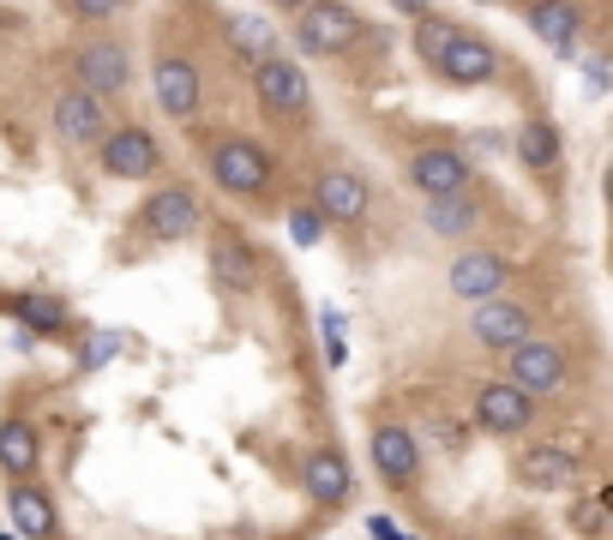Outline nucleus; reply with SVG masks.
Segmentation results:
<instances>
[{"instance_id": "1", "label": "nucleus", "mask_w": 613, "mask_h": 540, "mask_svg": "<svg viewBox=\"0 0 613 540\" xmlns=\"http://www.w3.org/2000/svg\"><path fill=\"white\" fill-rule=\"evenodd\" d=\"M205 163H210V180L235 198H259L271 187V151L253 139H217Z\"/></svg>"}, {"instance_id": "2", "label": "nucleus", "mask_w": 613, "mask_h": 540, "mask_svg": "<svg viewBox=\"0 0 613 540\" xmlns=\"http://www.w3.org/2000/svg\"><path fill=\"white\" fill-rule=\"evenodd\" d=\"M577 475H584V450H572L560 433L518 450V480L529 492H572Z\"/></svg>"}, {"instance_id": "3", "label": "nucleus", "mask_w": 613, "mask_h": 540, "mask_svg": "<svg viewBox=\"0 0 613 540\" xmlns=\"http://www.w3.org/2000/svg\"><path fill=\"white\" fill-rule=\"evenodd\" d=\"M367 37V25L349 13V7H337V0H307L301 7V25H295V42H301V54H343V49H355V42Z\"/></svg>"}, {"instance_id": "4", "label": "nucleus", "mask_w": 613, "mask_h": 540, "mask_svg": "<svg viewBox=\"0 0 613 540\" xmlns=\"http://www.w3.org/2000/svg\"><path fill=\"white\" fill-rule=\"evenodd\" d=\"M253 97H259L265 115H283V120H301L314 108V85H307L301 61H289V54H271V61L253 66Z\"/></svg>"}, {"instance_id": "5", "label": "nucleus", "mask_w": 613, "mask_h": 540, "mask_svg": "<svg viewBox=\"0 0 613 540\" xmlns=\"http://www.w3.org/2000/svg\"><path fill=\"white\" fill-rule=\"evenodd\" d=\"M506 385H518L523 397H548L565 385V348L548 336H523L518 348H506Z\"/></svg>"}, {"instance_id": "6", "label": "nucleus", "mask_w": 613, "mask_h": 540, "mask_svg": "<svg viewBox=\"0 0 613 540\" xmlns=\"http://www.w3.org/2000/svg\"><path fill=\"white\" fill-rule=\"evenodd\" d=\"M49 120H54V139H61L66 151H97V144H103V132H108L103 97H91V90H79V85L54 97Z\"/></svg>"}, {"instance_id": "7", "label": "nucleus", "mask_w": 613, "mask_h": 540, "mask_svg": "<svg viewBox=\"0 0 613 540\" xmlns=\"http://www.w3.org/2000/svg\"><path fill=\"white\" fill-rule=\"evenodd\" d=\"M199 222H205V205H199V193H187V187H157V193L139 205V229L163 246L199 234Z\"/></svg>"}, {"instance_id": "8", "label": "nucleus", "mask_w": 613, "mask_h": 540, "mask_svg": "<svg viewBox=\"0 0 613 540\" xmlns=\"http://www.w3.org/2000/svg\"><path fill=\"white\" fill-rule=\"evenodd\" d=\"M97 156H103V175H108V180H151V175L163 168V144L151 139L144 127H115V132H103Z\"/></svg>"}, {"instance_id": "9", "label": "nucleus", "mask_w": 613, "mask_h": 540, "mask_svg": "<svg viewBox=\"0 0 613 540\" xmlns=\"http://www.w3.org/2000/svg\"><path fill=\"white\" fill-rule=\"evenodd\" d=\"M445 283H451L457 300H494V295H506L511 270L494 246H463V253L451 258V270H445Z\"/></svg>"}, {"instance_id": "10", "label": "nucleus", "mask_w": 613, "mask_h": 540, "mask_svg": "<svg viewBox=\"0 0 613 540\" xmlns=\"http://www.w3.org/2000/svg\"><path fill=\"white\" fill-rule=\"evenodd\" d=\"M151 90H157V108L169 120H193L199 103H205L199 66L187 61V54H157V66H151Z\"/></svg>"}, {"instance_id": "11", "label": "nucleus", "mask_w": 613, "mask_h": 540, "mask_svg": "<svg viewBox=\"0 0 613 540\" xmlns=\"http://www.w3.org/2000/svg\"><path fill=\"white\" fill-rule=\"evenodd\" d=\"M73 73H79V90H91V97H120V90L132 85V54L108 37L85 42V49L73 54Z\"/></svg>"}, {"instance_id": "12", "label": "nucleus", "mask_w": 613, "mask_h": 540, "mask_svg": "<svg viewBox=\"0 0 613 540\" xmlns=\"http://www.w3.org/2000/svg\"><path fill=\"white\" fill-rule=\"evenodd\" d=\"M314 210L325 222H361L367 210H373V193H367V180L355 175V168H325V175L314 180Z\"/></svg>"}, {"instance_id": "13", "label": "nucleus", "mask_w": 613, "mask_h": 540, "mask_svg": "<svg viewBox=\"0 0 613 540\" xmlns=\"http://www.w3.org/2000/svg\"><path fill=\"white\" fill-rule=\"evenodd\" d=\"M475 421L494 438H518V433H529V421H535V397H523L518 385L494 378V385L475 390Z\"/></svg>"}, {"instance_id": "14", "label": "nucleus", "mask_w": 613, "mask_h": 540, "mask_svg": "<svg viewBox=\"0 0 613 540\" xmlns=\"http://www.w3.org/2000/svg\"><path fill=\"white\" fill-rule=\"evenodd\" d=\"M433 66H439L451 85H494L506 61H499V49H494L487 37H470V30H457V37L445 42V54H439Z\"/></svg>"}, {"instance_id": "15", "label": "nucleus", "mask_w": 613, "mask_h": 540, "mask_svg": "<svg viewBox=\"0 0 613 540\" xmlns=\"http://www.w3.org/2000/svg\"><path fill=\"white\" fill-rule=\"evenodd\" d=\"M470 331H475V343H482V348L506 355V348H518L523 336H529V307H523V300H506V295H494V300H475V319H470Z\"/></svg>"}, {"instance_id": "16", "label": "nucleus", "mask_w": 613, "mask_h": 540, "mask_svg": "<svg viewBox=\"0 0 613 540\" xmlns=\"http://www.w3.org/2000/svg\"><path fill=\"white\" fill-rule=\"evenodd\" d=\"M523 25L548 42L560 61H572L577 37H584V7H577V0H529V7H523Z\"/></svg>"}, {"instance_id": "17", "label": "nucleus", "mask_w": 613, "mask_h": 540, "mask_svg": "<svg viewBox=\"0 0 613 540\" xmlns=\"http://www.w3.org/2000/svg\"><path fill=\"white\" fill-rule=\"evenodd\" d=\"M409 180H416L427 198H439V193H470V156L451 151V144H427V151L409 156Z\"/></svg>"}, {"instance_id": "18", "label": "nucleus", "mask_w": 613, "mask_h": 540, "mask_svg": "<svg viewBox=\"0 0 613 540\" xmlns=\"http://www.w3.org/2000/svg\"><path fill=\"white\" fill-rule=\"evenodd\" d=\"M373 468L392 480V487L416 480V475H421V445H416V433H409V426H397V421L373 426Z\"/></svg>"}, {"instance_id": "19", "label": "nucleus", "mask_w": 613, "mask_h": 540, "mask_svg": "<svg viewBox=\"0 0 613 540\" xmlns=\"http://www.w3.org/2000/svg\"><path fill=\"white\" fill-rule=\"evenodd\" d=\"M301 492L319 499V504L349 499V463H343V450H331V445L307 450V463H301Z\"/></svg>"}, {"instance_id": "20", "label": "nucleus", "mask_w": 613, "mask_h": 540, "mask_svg": "<svg viewBox=\"0 0 613 540\" xmlns=\"http://www.w3.org/2000/svg\"><path fill=\"white\" fill-rule=\"evenodd\" d=\"M210 270H217V283H229L235 295H253V288H259V253H253L241 234H217V241H210Z\"/></svg>"}, {"instance_id": "21", "label": "nucleus", "mask_w": 613, "mask_h": 540, "mask_svg": "<svg viewBox=\"0 0 613 540\" xmlns=\"http://www.w3.org/2000/svg\"><path fill=\"white\" fill-rule=\"evenodd\" d=\"M7 511H13V528L25 540H49L54 528H61V516H54V499L42 487H30V480H13V492H7Z\"/></svg>"}, {"instance_id": "22", "label": "nucleus", "mask_w": 613, "mask_h": 540, "mask_svg": "<svg viewBox=\"0 0 613 540\" xmlns=\"http://www.w3.org/2000/svg\"><path fill=\"white\" fill-rule=\"evenodd\" d=\"M229 54H235L241 66H259L277 54V25L265 13H235L229 18Z\"/></svg>"}, {"instance_id": "23", "label": "nucleus", "mask_w": 613, "mask_h": 540, "mask_svg": "<svg viewBox=\"0 0 613 540\" xmlns=\"http://www.w3.org/2000/svg\"><path fill=\"white\" fill-rule=\"evenodd\" d=\"M37 457H42L37 426H30L25 414H7V421H0V468H7L13 480H25L30 468H37Z\"/></svg>"}, {"instance_id": "24", "label": "nucleus", "mask_w": 613, "mask_h": 540, "mask_svg": "<svg viewBox=\"0 0 613 540\" xmlns=\"http://www.w3.org/2000/svg\"><path fill=\"white\" fill-rule=\"evenodd\" d=\"M421 210H427V229L445 234V241H463V234L475 229V217H482L470 193H439V198H427Z\"/></svg>"}, {"instance_id": "25", "label": "nucleus", "mask_w": 613, "mask_h": 540, "mask_svg": "<svg viewBox=\"0 0 613 540\" xmlns=\"http://www.w3.org/2000/svg\"><path fill=\"white\" fill-rule=\"evenodd\" d=\"M511 144H518V156H523L529 168H553V163H560V151H565V144H560V127H553V120H523Z\"/></svg>"}, {"instance_id": "26", "label": "nucleus", "mask_w": 613, "mask_h": 540, "mask_svg": "<svg viewBox=\"0 0 613 540\" xmlns=\"http://www.w3.org/2000/svg\"><path fill=\"white\" fill-rule=\"evenodd\" d=\"M13 319L25 324V331H37V336H61L66 324V307L61 300H49V295H25V300H13Z\"/></svg>"}, {"instance_id": "27", "label": "nucleus", "mask_w": 613, "mask_h": 540, "mask_svg": "<svg viewBox=\"0 0 613 540\" xmlns=\"http://www.w3.org/2000/svg\"><path fill=\"white\" fill-rule=\"evenodd\" d=\"M565 523H572L584 540H601L608 535V492H577V499L565 504Z\"/></svg>"}, {"instance_id": "28", "label": "nucleus", "mask_w": 613, "mask_h": 540, "mask_svg": "<svg viewBox=\"0 0 613 540\" xmlns=\"http://www.w3.org/2000/svg\"><path fill=\"white\" fill-rule=\"evenodd\" d=\"M416 433V445H433V450H463L470 445V433L457 421H445V414H421V426H409Z\"/></svg>"}, {"instance_id": "29", "label": "nucleus", "mask_w": 613, "mask_h": 540, "mask_svg": "<svg viewBox=\"0 0 613 540\" xmlns=\"http://www.w3.org/2000/svg\"><path fill=\"white\" fill-rule=\"evenodd\" d=\"M115 355H120V331H85V343H79V367L85 373H103Z\"/></svg>"}, {"instance_id": "30", "label": "nucleus", "mask_w": 613, "mask_h": 540, "mask_svg": "<svg viewBox=\"0 0 613 540\" xmlns=\"http://www.w3.org/2000/svg\"><path fill=\"white\" fill-rule=\"evenodd\" d=\"M451 37H457V25H445V18H416V54L421 61H439Z\"/></svg>"}, {"instance_id": "31", "label": "nucleus", "mask_w": 613, "mask_h": 540, "mask_svg": "<svg viewBox=\"0 0 613 540\" xmlns=\"http://www.w3.org/2000/svg\"><path fill=\"white\" fill-rule=\"evenodd\" d=\"M289 234H295L301 246H319L325 241V217H319L314 205H289Z\"/></svg>"}, {"instance_id": "32", "label": "nucleus", "mask_w": 613, "mask_h": 540, "mask_svg": "<svg viewBox=\"0 0 613 540\" xmlns=\"http://www.w3.org/2000/svg\"><path fill=\"white\" fill-rule=\"evenodd\" d=\"M127 0H73V13H85V18H115Z\"/></svg>"}, {"instance_id": "33", "label": "nucleus", "mask_w": 613, "mask_h": 540, "mask_svg": "<svg viewBox=\"0 0 613 540\" xmlns=\"http://www.w3.org/2000/svg\"><path fill=\"white\" fill-rule=\"evenodd\" d=\"M584 85L596 90V97L608 90V61H601V54H584Z\"/></svg>"}, {"instance_id": "34", "label": "nucleus", "mask_w": 613, "mask_h": 540, "mask_svg": "<svg viewBox=\"0 0 613 540\" xmlns=\"http://www.w3.org/2000/svg\"><path fill=\"white\" fill-rule=\"evenodd\" d=\"M367 535H373V540H416V535H404L392 516H367Z\"/></svg>"}, {"instance_id": "35", "label": "nucleus", "mask_w": 613, "mask_h": 540, "mask_svg": "<svg viewBox=\"0 0 613 540\" xmlns=\"http://www.w3.org/2000/svg\"><path fill=\"white\" fill-rule=\"evenodd\" d=\"M397 7H404L409 18H427V0H397Z\"/></svg>"}, {"instance_id": "36", "label": "nucleus", "mask_w": 613, "mask_h": 540, "mask_svg": "<svg viewBox=\"0 0 613 540\" xmlns=\"http://www.w3.org/2000/svg\"><path fill=\"white\" fill-rule=\"evenodd\" d=\"M277 13H301V7H307V0H271Z\"/></svg>"}, {"instance_id": "37", "label": "nucleus", "mask_w": 613, "mask_h": 540, "mask_svg": "<svg viewBox=\"0 0 613 540\" xmlns=\"http://www.w3.org/2000/svg\"><path fill=\"white\" fill-rule=\"evenodd\" d=\"M0 540H25V535H18V528H0Z\"/></svg>"}]
</instances>
